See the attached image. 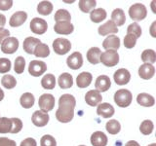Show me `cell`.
Segmentation results:
<instances>
[{"instance_id":"cell-1","label":"cell","mask_w":156,"mask_h":146,"mask_svg":"<svg viewBox=\"0 0 156 146\" xmlns=\"http://www.w3.org/2000/svg\"><path fill=\"white\" fill-rule=\"evenodd\" d=\"M76 105L75 97L72 95L65 94L58 99V108L56 112V118L61 123H69L74 117Z\"/></svg>"},{"instance_id":"cell-2","label":"cell","mask_w":156,"mask_h":146,"mask_svg":"<svg viewBox=\"0 0 156 146\" xmlns=\"http://www.w3.org/2000/svg\"><path fill=\"white\" fill-rule=\"evenodd\" d=\"M132 99H133V96L129 90L120 89L114 94V101L119 107H123V108L128 107L131 104Z\"/></svg>"},{"instance_id":"cell-3","label":"cell","mask_w":156,"mask_h":146,"mask_svg":"<svg viewBox=\"0 0 156 146\" xmlns=\"http://www.w3.org/2000/svg\"><path fill=\"white\" fill-rule=\"evenodd\" d=\"M129 16L133 21L136 22L143 21L147 16V9L141 3L133 4L129 8Z\"/></svg>"},{"instance_id":"cell-4","label":"cell","mask_w":156,"mask_h":146,"mask_svg":"<svg viewBox=\"0 0 156 146\" xmlns=\"http://www.w3.org/2000/svg\"><path fill=\"white\" fill-rule=\"evenodd\" d=\"M101 62L107 67H113L119 62V55L117 51L114 50H106L101 53Z\"/></svg>"},{"instance_id":"cell-5","label":"cell","mask_w":156,"mask_h":146,"mask_svg":"<svg viewBox=\"0 0 156 146\" xmlns=\"http://www.w3.org/2000/svg\"><path fill=\"white\" fill-rule=\"evenodd\" d=\"M53 49L56 54L63 56L67 54L71 49V43L66 38H57L53 42Z\"/></svg>"},{"instance_id":"cell-6","label":"cell","mask_w":156,"mask_h":146,"mask_svg":"<svg viewBox=\"0 0 156 146\" xmlns=\"http://www.w3.org/2000/svg\"><path fill=\"white\" fill-rule=\"evenodd\" d=\"M55 97L51 94H43L38 100V105L40 107L41 111L48 113L49 111L53 110L55 106Z\"/></svg>"},{"instance_id":"cell-7","label":"cell","mask_w":156,"mask_h":146,"mask_svg":"<svg viewBox=\"0 0 156 146\" xmlns=\"http://www.w3.org/2000/svg\"><path fill=\"white\" fill-rule=\"evenodd\" d=\"M47 70V65L41 61H31L28 65V72L31 76L39 77L45 73Z\"/></svg>"},{"instance_id":"cell-8","label":"cell","mask_w":156,"mask_h":146,"mask_svg":"<svg viewBox=\"0 0 156 146\" xmlns=\"http://www.w3.org/2000/svg\"><path fill=\"white\" fill-rule=\"evenodd\" d=\"M29 26H30V29H31V31L33 33L39 34V35L44 34L48 29L47 22L45 21V19H41V18L32 19L31 22H30V24H29Z\"/></svg>"},{"instance_id":"cell-9","label":"cell","mask_w":156,"mask_h":146,"mask_svg":"<svg viewBox=\"0 0 156 146\" xmlns=\"http://www.w3.org/2000/svg\"><path fill=\"white\" fill-rule=\"evenodd\" d=\"M19 48V40L16 37H8L1 44V51L4 54H14Z\"/></svg>"},{"instance_id":"cell-10","label":"cell","mask_w":156,"mask_h":146,"mask_svg":"<svg viewBox=\"0 0 156 146\" xmlns=\"http://www.w3.org/2000/svg\"><path fill=\"white\" fill-rule=\"evenodd\" d=\"M66 64L67 66L73 70H77L83 65V57L81 53L74 52L66 58Z\"/></svg>"},{"instance_id":"cell-11","label":"cell","mask_w":156,"mask_h":146,"mask_svg":"<svg viewBox=\"0 0 156 146\" xmlns=\"http://www.w3.org/2000/svg\"><path fill=\"white\" fill-rule=\"evenodd\" d=\"M49 119H50L49 114L41 110H36L31 116L32 123L36 127H45L48 124Z\"/></svg>"},{"instance_id":"cell-12","label":"cell","mask_w":156,"mask_h":146,"mask_svg":"<svg viewBox=\"0 0 156 146\" xmlns=\"http://www.w3.org/2000/svg\"><path fill=\"white\" fill-rule=\"evenodd\" d=\"M113 78H114V81L117 85L122 86V85L128 84L130 82L131 74L128 69H126V68H120V69L116 70L114 72Z\"/></svg>"},{"instance_id":"cell-13","label":"cell","mask_w":156,"mask_h":146,"mask_svg":"<svg viewBox=\"0 0 156 146\" xmlns=\"http://www.w3.org/2000/svg\"><path fill=\"white\" fill-rule=\"evenodd\" d=\"M102 100V96L100 92L97 90H91L87 92L85 96V101L88 105L90 106H97L99 105Z\"/></svg>"},{"instance_id":"cell-14","label":"cell","mask_w":156,"mask_h":146,"mask_svg":"<svg viewBox=\"0 0 156 146\" xmlns=\"http://www.w3.org/2000/svg\"><path fill=\"white\" fill-rule=\"evenodd\" d=\"M114 108L110 103H107V102H104V103H100L98 105L97 108V113L99 116L102 117V118H110L114 115Z\"/></svg>"},{"instance_id":"cell-15","label":"cell","mask_w":156,"mask_h":146,"mask_svg":"<svg viewBox=\"0 0 156 146\" xmlns=\"http://www.w3.org/2000/svg\"><path fill=\"white\" fill-rule=\"evenodd\" d=\"M27 19V14L23 11H18L15 14L12 15V17L10 18V21H9V24L12 27H18V26H21L22 24H23L26 23Z\"/></svg>"},{"instance_id":"cell-16","label":"cell","mask_w":156,"mask_h":146,"mask_svg":"<svg viewBox=\"0 0 156 146\" xmlns=\"http://www.w3.org/2000/svg\"><path fill=\"white\" fill-rule=\"evenodd\" d=\"M54 30L58 34H62V35H68L73 32L74 30V26L71 23L68 22H60L56 23L55 26H54Z\"/></svg>"},{"instance_id":"cell-17","label":"cell","mask_w":156,"mask_h":146,"mask_svg":"<svg viewBox=\"0 0 156 146\" xmlns=\"http://www.w3.org/2000/svg\"><path fill=\"white\" fill-rule=\"evenodd\" d=\"M102 47L105 50L117 51L120 48V38L116 35H108L102 42Z\"/></svg>"},{"instance_id":"cell-18","label":"cell","mask_w":156,"mask_h":146,"mask_svg":"<svg viewBox=\"0 0 156 146\" xmlns=\"http://www.w3.org/2000/svg\"><path fill=\"white\" fill-rule=\"evenodd\" d=\"M110 86H111V81L108 76L101 75L97 78L96 83H95V87L98 92H106L107 90H109Z\"/></svg>"},{"instance_id":"cell-19","label":"cell","mask_w":156,"mask_h":146,"mask_svg":"<svg viewBox=\"0 0 156 146\" xmlns=\"http://www.w3.org/2000/svg\"><path fill=\"white\" fill-rule=\"evenodd\" d=\"M154 74H155V67L152 64L144 63L139 68V75L141 79L149 80L154 76Z\"/></svg>"},{"instance_id":"cell-20","label":"cell","mask_w":156,"mask_h":146,"mask_svg":"<svg viewBox=\"0 0 156 146\" xmlns=\"http://www.w3.org/2000/svg\"><path fill=\"white\" fill-rule=\"evenodd\" d=\"M98 32H99V34L101 36L109 35V34H115L118 32V27L115 26L114 23L112 21H107L105 23L101 24L99 27Z\"/></svg>"},{"instance_id":"cell-21","label":"cell","mask_w":156,"mask_h":146,"mask_svg":"<svg viewBox=\"0 0 156 146\" xmlns=\"http://www.w3.org/2000/svg\"><path fill=\"white\" fill-rule=\"evenodd\" d=\"M93 80V76L90 72H81L80 74H78L76 78V85L78 88H81V89H84L91 85Z\"/></svg>"},{"instance_id":"cell-22","label":"cell","mask_w":156,"mask_h":146,"mask_svg":"<svg viewBox=\"0 0 156 146\" xmlns=\"http://www.w3.org/2000/svg\"><path fill=\"white\" fill-rule=\"evenodd\" d=\"M107 142H108L107 136L102 131H95L91 135V144L93 146H106Z\"/></svg>"},{"instance_id":"cell-23","label":"cell","mask_w":156,"mask_h":146,"mask_svg":"<svg viewBox=\"0 0 156 146\" xmlns=\"http://www.w3.org/2000/svg\"><path fill=\"white\" fill-rule=\"evenodd\" d=\"M101 51L98 47H92L87 52V60L92 64H98L101 62Z\"/></svg>"},{"instance_id":"cell-24","label":"cell","mask_w":156,"mask_h":146,"mask_svg":"<svg viewBox=\"0 0 156 146\" xmlns=\"http://www.w3.org/2000/svg\"><path fill=\"white\" fill-rule=\"evenodd\" d=\"M114 23L116 26H123L126 22V16L124 11L121 8H116L113 10V12L111 14V19Z\"/></svg>"},{"instance_id":"cell-25","label":"cell","mask_w":156,"mask_h":146,"mask_svg":"<svg viewBox=\"0 0 156 146\" xmlns=\"http://www.w3.org/2000/svg\"><path fill=\"white\" fill-rule=\"evenodd\" d=\"M136 101H138V103L140 105L144 107H151L155 104L154 97L149 94H146V92L139 94L138 96H136Z\"/></svg>"},{"instance_id":"cell-26","label":"cell","mask_w":156,"mask_h":146,"mask_svg":"<svg viewBox=\"0 0 156 146\" xmlns=\"http://www.w3.org/2000/svg\"><path fill=\"white\" fill-rule=\"evenodd\" d=\"M58 84L61 89H69L73 85V77L67 72L62 73L58 79Z\"/></svg>"},{"instance_id":"cell-27","label":"cell","mask_w":156,"mask_h":146,"mask_svg":"<svg viewBox=\"0 0 156 146\" xmlns=\"http://www.w3.org/2000/svg\"><path fill=\"white\" fill-rule=\"evenodd\" d=\"M40 43H41V41L39 40L38 38L27 37V38L24 39V41H23V51H26L27 54L32 55L33 52H34V49H35V47Z\"/></svg>"},{"instance_id":"cell-28","label":"cell","mask_w":156,"mask_h":146,"mask_svg":"<svg viewBox=\"0 0 156 146\" xmlns=\"http://www.w3.org/2000/svg\"><path fill=\"white\" fill-rule=\"evenodd\" d=\"M106 11L102 8H98L94 9L90 12V19L93 23H101L102 21H105L106 18Z\"/></svg>"},{"instance_id":"cell-29","label":"cell","mask_w":156,"mask_h":146,"mask_svg":"<svg viewBox=\"0 0 156 146\" xmlns=\"http://www.w3.org/2000/svg\"><path fill=\"white\" fill-rule=\"evenodd\" d=\"M34 102H35V99H34V96L31 92H24L20 99V103L26 109L31 108L34 105Z\"/></svg>"},{"instance_id":"cell-30","label":"cell","mask_w":156,"mask_h":146,"mask_svg":"<svg viewBox=\"0 0 156 146\" xmlns=\"http://www.w3.org/2000/svg\"><path fill=\"white\" fill-rule=\"evenodd\" d=\"M56 83V78L53 74H45L41 79V86L46 90H53Z\"/></svg>"},{"instance_id":"cell-31","label":"cell","mask_w":156,"mask_h":146,"mask_svg":"<svg viewBox=\"0 0 156 146\" xmlns=\"http://www.w3.org/2000/svg\"><path fill=\"white\" fill-rule=\"evenodd\" d=\"M37 12L43 16H48L53 12V4L50 1L39 2L37 5Z\"/></svg>"},{"instance_id":"cell-32","label":"cell","mask_w":156,"mask_h":146,"mask_svg":"<svg viewBox=\"0 0 156 146\" xmlns=\"http://www.w3.org/2000/svg\"><path fill=\"white\" fill-rule=\"evenodd\" d=\"M33 55L37 57H47L50 55V49H49L48 45H46V44L40 43L34 49Z\"/></svg>"},{"instance_id":"cell-33","label":"cell","mask_w":156,"mask_h":146,"mask_svg":"<svg viewBox=\"0 0 156 146\" xmlns=\"http://www.w3.org/2000/svg\"><path fill=\"white\" fill-rule=\"evenodd\" d=\"M54 19H55L56 23H60V22H68V23H70L71 15L66 9H58V11L56 12Z\"/></svg>"},{"instance_id":"cell-34","label":"cell","mask_w":156,"mask_h":146,"mask_svg":"<svg viewBox=\"0 0 156 146\" xmlns=\"http://www.w3.org/2000/svg\"><path fill=\"white\" fill-rule=\"evenodd\" d=\"M141 61L144 63H148V64H153L156 61V53L152 49H147L144 50L141 54Z\"/></svg>"},{"instance_id":"cell-35","label":"cell","mask_w":156,"mask_h":146,"mask_svg":"<svg viewBox=\"0 0 156 146\" xmlns=\"http://www.w3.org/2000/svg\"><path fill=\"white\" fill-rule=\"evenodd\" d=\"M78 5H79V9L83 13H89L95 9L97 1L95 0H80L78 2Z\"/></svg>"},{"instance_id":"cell-36","label":"cell","mask_w":156,"mask_h":146,"mask_svg":"<svg viewBox=\"0 0 156 146\" xmlns=\"http://www.w3.org/2000/svg\"><path fill=\"white\" fill-rule=\"evenodd\" d=\"M105 129L110 134L114 135V134H117L120 131L121 125H120V123L118 121L113 119V120H110V121L107 122L106 125H105Z\"/></svg>"},{"instance_id":"cell-37","label":"cell","mask_w":156,"mask_h":146,"mask_svg":"<svg viewBox=\"0 0 156 146\" xmlns=\"http://www.w3.org/2000/svg\"><path fill=\"white\" fill-rule=\"evenodd\" d=\"M154 129V125L153 122L150 120H144L141 122V124L140 126V133L143 134L144 135H149L152 134Z\"/></svg>"},{"instance_id":"cell-38","label":"cell","mask_w":156,"mask_h":146,"mask_svg":"<svg viewBox=\"0 0 156 146\" xmlns=\"http://www.w3.org/2000/svg\"><path fill=\"white\" fill-rule=\"evenodd\" d=\"M12 122L11 118L0 117V134H8L11 131Z\"/></svg>"},{"instance_id":"cell-39","label":"cell","mask_w":156,"mask_h":146,"mask_svg":"<svg viewBox=\"0 0 156 146\" xmlns=\"http://www.w3.org/2000/svg\"><path fill=\"white\" fill-rule=\"evenodd\" d=\"M1 84L4 88H6L8 90H11V89H14L15 87L17 85V80L15 79V77L12 76V75H9V74H6L2 77L1 79Z\"/></svg>"},{"instance_id":"cell-40","label":"cell","mask_w":156,"mask_h":146,"mask_svg":"<svg viewBox=\"0 0 156 146\" xmlns=\"http://www.w3.org/2000/svg\"><path fill=\"white\" fill-rule=\"evenodd\" d=\"M24 67H26V60L23 57H18L15 60V64H14V70L17 74H22L24 71Z\"/></svg>"},{"instance_id":"cell-41","label":"cell","mask_w":156,"mask_h":146,"mask_svg":"<svg viewBox=\"0 0 156 146\" xmlns=\"http://www.w3.org/2000/svg\"><path fill=\"white\" fill-rule=\"evenodd\" d=\"M127 34H133L136 38H140L141 36V28L139 26L138 23H133L129 24L127 28Z\"/></svg>"},{"instance_id":"cell-42","label":"cell","mask_w":156,"mask_h":146,"mask_svg":"<svg viewBox=\"0 0 156 146\" xmlns=\"http://www.w3.org/2000/svg\"><path fill=\"white\" fill-rule=\"evenodd\" d=\"M40 145L41 146H57V141L55 137H53L50 134L43 135L40 139Z\"/></svg>"},{"instance_id":"cell-43","label":"cell","mask_w":156,"mask_h":146,"mask_svg":"<svg viewBox=\"0 0 156 146\" xmlns=\"http://www.w3.org/2000/svg\"><path fill=\"white\" fill-rule=\"evenodd\" d=\"M12 122V129L10 133L11 134H18L23 129V122L19 118H11Z\"/></svg>"},{"instance_id":"cell-44","label":"cell","mask_w":156,"mask_h":146,"mask_svg":"<svg viewBox=\"0 0 156 146\" xmlns=\"http://www.w3.org/2000/svg\"><path fill=\"white\" fill-rule=\"evenodd\" d=\"M11 69V61L6 57H0V73H7Z\"/></svg>"},{"instance_id":"cell-45","label":"cell","mask_w":156,"mask_h":146,"mask_svg":"<svg viewBox=\"0 0 156 146\" xmlns=\"http://www.w3.org/2000/svg\"><path fill=\"white\" fill-rule=\"evenodd\" d=\"M136 38L135 35L133 34H127L124 38V46L127 49H132L136 46Z\"/></svg>"},{"instance_id":"cell-46","label":"cell","mask_w":156,"mask_h":146,"mask_svg":"<svg viewBox=\"0 0 156 146\" xmlns=\"http://www.w3.org/2000/svg\"><path fill=\"white\" fill-rule=\"evenodd\" d=\"M13 6L12 0H0V10L1 11H7L11 9Z\"/></svg>"},{"instance_id":"cell-47","label":"cell","mask_w":156,"mask_h":146,"mask_svg":"<svg viewBox=\"0 0 156 146\" xmlns=\"http://www.w3.org/2000/svg\"><path fill=\"white\" fill-rule=\"evenodd\" d=\"M0 146H17L16 141L7 137H0Z\"/></svg>"},{"instance_id":"cell-48","label":"cell","mask_w":156,"mask_h":146,"mask_svg":"<svg viewBox=\"0 0 156 146\" xmlns=\"http://www.w3.org/2000/svg\"><path fill=\"white\" fill-rule=\"evenodd\" d=\"M21 146H37L36 140L32 137H28L23 139L21 142Z\"/></svg>"},{"instance_id":"cell-49","label":"cell","mask_w":156,"mask_h":146,"mask_svg":"<svg viewBox=\"0 0 156 146\" xmlns=\"http://www.w3.org/2000/svg\"><path fill=\"white\" fill-rule=\"evenodd\" d=\"M10 35V31L6 28H0V44H2V42L7 39Z\"/></svg>"},{"instance_id":"cell-50","label":"cell","mask_w":156,"mask_h":146,"mask_svg":"<svg viewBox=\"0 0 156 146\" xmlns=\"http://www.w3.org/2000/svg\"><path fill=\"white\" fill-rule=\"evenodd\" d=\"M6 23V17L3 14H0V28H3Z\"/></svg>"},{"instance_id":"cell-51","label":"cell","mask_w":156,"mask_h":146,"mask_svg":"<svg viewBox=\"0 0 156 146\" xmlns=\"http://www.w3.org/2000/svg\"><path fill=\"white\" fill-rule=\"evenodd\" d=\"M155 26H156V22H153V23L150 26V34L152 37H156V32H155Z\"/></svg>"},{"instance_id":"cell-52","label":"cell","mask_w":156,"mask_h":146,"mask_svg":"<svg viewBox=\"0 0 156 146\" xmlns=\"http://www.w3.org/2000/svg\"><path fill=\"white\" fill-rule=\"evenodd\" d=\"M125 146H140L136 140H129L128 142L125 144Z\"/></svg>"},{"instance_id":"cell-53","label":"cell","mask_w":156,"mask_h":146,"mask_svg":"<svg viewBox=\"0 0 156 146\" xmlns=\"http://www.w3.org/2000/svg\"><path fill=\"white\" fill-rule=\"evenodd\" d=\"M3 99H4V92L2 91L1 88H0V101H1Z\"/></svg>"},{"instance_id":"cell-54","label":"cell","mask_w":156,"mask_h":146,"mask_svg":"<svg viewBox=\"0 0 156 146\" xmlns=\"http://www.w3.org/2000/svg\"><path fill=\"white\" fill-rule=\"evenodd\" d=\"M148 146H156V143H151V144H149Z\"/></svg>"},{"instance_id":"cell-55","label":"cell","mask_w":156,"mask_h":146,"mask_svg":"<svg viewBox=\"0 0 156 146\" xmlns=\"http://www.w3.org/2000/svg\"><path fill=\"white\" fill-rule=\"evenodd\" d=\"M79 146H85V145H79Z\"/></svg>"}]
</instances>
